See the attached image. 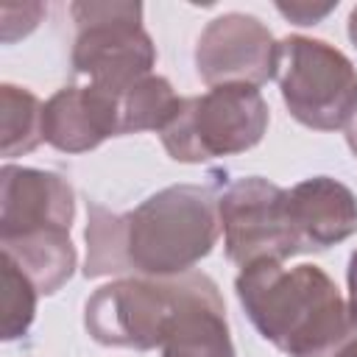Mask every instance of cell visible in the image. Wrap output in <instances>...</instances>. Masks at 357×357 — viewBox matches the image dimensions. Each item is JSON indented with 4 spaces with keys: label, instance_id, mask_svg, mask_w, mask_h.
I'll list each match as a JSON object with an SVG mask.
<instances>
[{
    "label": "cell",
    "instance_id": "6da1fadb",
    "mask_svg": "<svg viewBox=\"0 0 357 357\" xmlns=\"http://www.w3.org/2000/svg\"><path fill=\"white\" fill-rule=\"evenodd\" d=\"M218 231V201L195 184L167 187L123 215L92 201L84 273L181 276L212 251Z\"/></svg>",
    "mask_w": 357,
    "mask_h": 357
},
{
    "label": "cell",
    "instance_id": "7a4b0ae2",
    "mask_svg": "<svg viewBox=\"0 0 357 357\" xmlns=\"http://www.w3.org/2000/svg\"><path fill=\"white\" fill-rule=\"evenodd\" d=\"M237 298L265 340L290 357H332L357 335L335 282L318 265L257 262L234 282Z\"/></svg>",
    "mask_w": 357,
    "mask_h": 357
},
{
    "label": "cell",
    "instance_id": "3957f363",
    "mask_svg": "<svg viewBox=\"0 0 357 357\" xmlns=\"http://www.w3.org/2000/svg\"><path fill=\"white\" fill-rule=\"evenodd\" d=\"M268 128V106L257 86H212L184 98L176 117L162 128V142L176 162H206L254 148Z\"/></svg>",
    "mask_w": 357,
    "mask_h": 357
},
{
    "label": "cell",
    "instance_id": "277c9868",
    "mask_svg": "<svg viewBox=\"0 0 357 357\" xmlns=\"http://www.w3.org/2000/svg\"><path fill=\"white\" fill-rule=\"evenodd\" d=\"M290 114L318 131L346 128L357 106V73L332 45L287 36L276 45V75Z\"/></svg>",
    "mask_w": 357,
    "mask_h": 357
},
{
    "label": "cell",
    "instance_id": "5b68a950",
    "mask_svg": "<svg viewBox=\"0 0 357 357\" xmlns=\"http://www.w3.org/2000/svg\"><path fill=\"white\" fill-rule=\"evenodd\" d=\"M70 11L78 25L73 70L92 86L123 95L151 75L156 50L139 25V3H75Z\"/></svg>",
    "mask_w": 357,
    "mask_h": 357
},
{
    "label": "cell",
    "instance_id": "8992f818",
    "mask_svg": "<svg viewBox=\"0 0 357 357\" xmlns=\"http://www.w3.org/2000/svg\"><path fill=\"white\" fill-rule=\"evenodd\" d=\"M218 218L226 237V257L251 268L257 262H282L298 254V243L290 226L287 190L268 178H237L218 198Z\"/></svg>",
    "mask_w": 357,
    "mask_h": 357
},
{
    "label": "cell",
    "instance_id": "52a82bcc",
    "mask_svg": "<svg viewBox=\"0 0 357 357\" xmlns=\"http://www.w3.org/2000/svg\"><path fill=\"white\" fill-rule=\"evenodd\" d=\"M173 307V279H123L95 290L86 301L84 324L103 346L153 349L165 343Z\"/></svg>",
    "mask_w": 357,
    "mask_h": 357
},
{
    "label": "cell",
    "instance_id": "ba28073f",
    "mask_svg": "<svg viewBox=\"0 0 357 357\" xmlns=\"http://www.w3.org/2000/svg\"><path fill=\"white\" fill-rule=\"evenodd\" d=\"M195 67L209 86H259L276 75V42L257 17L223 14L204 28Z\"/></svg>",
    "mask_w": 357,
    "mask_h": 357
},
{
    "label": "cell",
    "instance_id": "9c48e42d",
    "mask_svg": "<svg viewBox=\"0 0 357 357\" xmlns=\"http://www.w3.org/2000/svg\"><path fill=\"white\" fill-rule=\"evenodd\" d=\"M176 307L165 332V357H234L226 326L223 298L204 273H181L173 279Z\"/></svg>",
    "mask_w": 357,
    "mask_h": 357
},
{
    "label": "cell",
    "instance_id": "30bf717a",
    "mask_svg": "<svg viewBox=\"0 0 357 357\" xmlns=\"http://www.w3.org/2000/svg\"><path fill=\"white\" fill-rule=\"evenodd\" d=\"M0 192V240L42 229H70L73 223V190L56 173L6 165Z\"/></svg>",
    "mask_w": 357,
    "mask_h": 357
},
{
    "label": "cell",
    "instance_id": "8fae6325",
    "mask_svg": "<svg viewBox=\"0 0 357 357\" xmlns=\"http://www.w3.org/2000/svg\"><path fill=\"white\" fill-rule=\"evenodd\" d=\"M112 134H120V95L100 86H64L42 109V139L59 151H92Z\"/></svg>",
    "mask_w": 357,
    "mask_h": 357
},
{
    "label": "cell",
    "instance_id": "7c38bea8",
    "mask_svg": "<svg viewBox=\"0 0 357 357\" xmlns=\"http://www.w3.org/2000/svg\"><path fill=\"white\" fill-rule=\"evenodd\" d=\"M287 212L298 254L329 248L357 231V198L329 176L304 178L287 190Z\"/></svg>",
    "mask_w": 357,
    "mask_h": 357
},
{
    "label": "cell",
    "instance_id": "4fadbf2b",
    "mask_svg": "<svg viewBox=\"0 0 357 357\" xmlns=\"http://www.w3.org/2000/svg\"><path fill=\"white\" fill-rule=\"evenodd\" d=\"M3 254L20 265L39 293H56L75 271L70 229H42L3 240Z\"/></svg>",
    "mask_w": 357,
    "mask_h": 357
},
{
    "label": "cell",
    "instance_id": "5bb4252c",
    "mask_svg": "<svg viewBox=\"0 0 357 357\" xmlns=\"http://www.w3.org/2000/svg\"><path fill=\"white\" fill-rule=\"evenodd\" d=\"M181 100L184 98H178L173 86L159 75L137 81L120 95V134L162 131L176 117Z\"/></svg>",
    "mask_w": 357,
    "mask_h": 357
},
{
    "label": "cell",
    "instance_id": "9a60e30c",
    "mask_svg": "<svg viewBox=\"0 0 357 357\" xmlns=\"http://www.w3.org/2000/svg\"><path fill=\"white\" fill-rule=\"evenodd\" d=\"M42 103L22 86H0V148L3 156H20L42 142Z\"/></svg>",
    "mask_w": 357,
    "mask_h": 357
},
{
    "label": "cell",
    "instance_id": "2e32d148",
    "mask_svg": "<svg viewBox=\"0 0 357 357\" xmlns=\"http://www.w3.org/2000/svg\"><path fill=\"white\" fill-rule=\"evenodd\" d=\"M36 312V284L20 271V265L3 254V340H14L28 332Z\"/></svg>",
    "mask_w": 357,
    "mask_h": 357
},
{
    "label": "cell",
    "instance_id": "e0dca14e",
    "mask_svg": "<svg viewBox=\"0 0 357 357\" xmlns=\"http://www.w3.org/2000/svg\"><path fill=\"white\" fill-rule=\"evenodd\" d=\"M337 3H324V6H315V3H304V0H290V3H276V8L296 25H312L318 20H324Z\"/></svg>",
    "mask_w": 357,
    "mask_h": 357
},
{
    "label": "cell",
    "instance_id": "ac0fdd59",
    "mask_svg": "<svg viewBox=\"0 0 357 357\" xmlns=\"http://www.w3.org/2000/svg\"><path fill=\"white\" fill-rule=\"evenodd\" d=\"M349 315L357 324V251L349 259Z\"/></svg>",
    "mask_w": 357,
    "mask_h": 357
},
{
    "label": "cell",
    "instance_id": "d6986e66",
    "mask_svg": "<svg viewBox=\"0 0 357 357\" xmlns=\"http://www.w3.org/2000/svg\"><path fill=\"white\" fill-rule=\"evenodd\" d=\"M346 142H349L351 153L357 156V106H354V112H351V117L346 123Z\"/></svg>",
    "mask_w": 357,
    "mask_h": 357
},
{
    "label": "cell",
    "instance_id": "ffe728a7",
    "mask_svg": "<svg viewBox=\"0 0 357 357\" xmlns=\"http://www.w3.org/2000/svg\"><path fill=\"white\" fill-rule=\"evenodd\" d=\"M332 357H357V335H354L351 340H346V343H343Z\"/></svg>",
    "mask_w": 357,
    "mask_h": 357
},
{
    "label": "cell",
    "instance_id": "44dd1931",
    "mask_svg": "<svg viewBox=\"0 0 357 357\" xmlns=\"http://www.w3.org/2000/svg\"><path fill=\"white\" fill-rule=\"evenodd\" d=\"M349 36H351V42H354V47H357V6H354L351 14H349Z\"/></svg>",
    "mask_w": 357,
    "mask_h": 357
}]
</instances>
